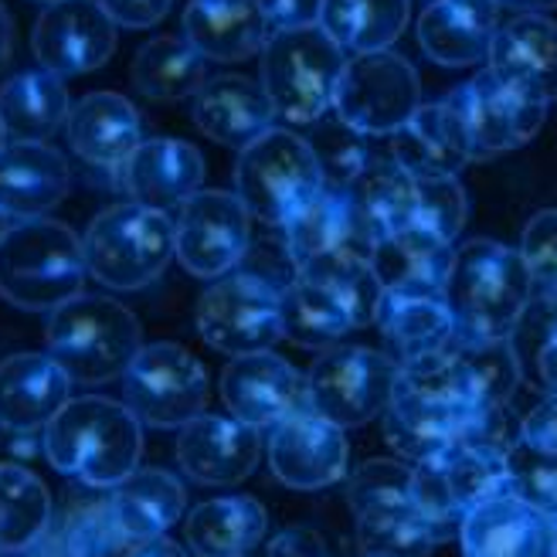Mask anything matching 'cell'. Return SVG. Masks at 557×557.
I'll return each instance as SVG.
<instances>
[{"mask_svg":"<svg viewBox=\"0 0 557 557\" xmlns=\"http://www.w3.org/2000/svg\"><path fill=\"white\" fill-rule=\"evenodd\" d=\"M41 453L48 466L62 476L113 490L144 459V422L106 395L72 398L41 432Z\"/></svg>","mask_w":557,"mask_h":557,"instance_id":"6da1fadb","label":"cell"},{"mask_svg":"<svg viewBox=\"0 0 557 557\" xmlns=\"http://www.w3.org/2000/svg\"><path fill=\"white\" fill-rule=\"evenodd\" d=\"M445 296L456 341H513L534 299V278L520 248L493 238H469L456 248Z\"/></svg>","mask_w":557,"mask_h":557,"instance_id":"7a4b0ae2","label":"cell"},{"mask_svg":"<svg viewBox=\"0 0 557 557\" xmlns=\"http://www.w3.org/2000/svg\"><path fill=\"white\" fill-rule=\"evenodd\" d=\"M89 278L82 235L54 218L14 221L0 238V299L24 313H51L82 296Z\"/></svg>","mask_w":557,"mask_h":557,"instance_id":"3957f363","label":"cell"},{"mask_svg":"<svg viewBox=\"0 0 557 557\" xmlns=\"http://www.w3.org/2000/svg\"><path fill=\"white\" fill-rule=\"evenodd\" d=\"M45 350L59 360L72 384L123 381L144 350V326L120 299L82 293L48 313Z\"/></svg>","mask_w":557,"mask_h":557,"instance_id":"277c9868","label":"cell"},{"mask_svg":"<svg viewBox=\"0 0 557 557\" xmlns=\"http://www.w3.org/2000/svg\"><path fill=\"white\" fill-rule=\"evenodd\" d=\"M469 411L449 350L425 357L398 374L392 405L381 414L384 442L411 466L432 462L459 438Z\"/></svg>","mask_w":557,"mask_h":557,"instance_id":"5b68a950","label":"cell"},{"mask_svg":"<svg viewBox=\"0 0 557 557\" xmlns=\"http://www.w3.org/2000/svg\"><path fill=\"white\" fill-rule=\"evenodd\" d=\"M82 248H86L89 275L106 289H147L177 259L174 218L136 201L109 205L89 221Z\"/></svg>","mask_w":557,"mask_h":557,"instance_id":"8992f818","label":"cell"},{"mask_svg":"<svg viewBox=\"0 0 557 557\" xmlns=\"http://www.w3.org/2000/svg\"><path fill=\"white\" fill-rule=\"evenodd\" d=\"M344 69L347 51L317 24L269 35L259 62V82L278 120L293 126H313L333 109Z\"/></svg>","mask_w":557,"mask_h":557,"instance_id":"52a82bcc","label":"cell"},{"mask_svg":"<svg viewBox=\"0 0 557 557\" xmlns=\"http://www.w3.org/2000/svg\"><path fill=\"white\" fill-rule=\"evenodd\" d=\"M326 187L310 139L272 126L235 163V194L256 221L283 228Z\"/></svg>","mask_w":557,"mask_h":557,"instance_id":"ba28073f","label":"cell"},{"mask_svg":"<svg viewBox=\"0 0 557 557\" xmlns=\"http://www.w3.org/2000/svg\"><path fill=\"white\" fill-rule=\"evenodd\" d=\"M201 341L228 357L262 354L283 341V289L256 272H228L198 299Z\"/></svg>","mask_w":557,"mask_h":557,"instance_id":"9c48e42d","label":"cell"},{"mask_svg":"<svg viewBox=\"0 0 557 557\" xmlns=\"http://www.w3.org/2000/svg\"><path fill=\"white\" fill-rule=\"evenodd\" d=\"M401 368L384 350L337 344L320 350L306 384H310V408L326 422L360 429L387 411Z\"/></svg>","mask_w":557,"mask_h":557,"instance_id":"30bf717a","label":"cell"},{"mask_svg":"<svg viewBox=\"0 0 557 557\" xmlns=\"http://www.w3.org/2000/svg\"><path fill=\"white\" fill-rule=\"evenodd\" d=\"M208 398L205 364L174 341L144 344L123 374V405L150 429H184L208 411Z\"/></svg>","mask_w":557,"mask_h":557,"instance_id":"8fae6325","label":"cell"},{"mask_svg":"<svg viewBox=\"0 0 557 557\" xmlns=\"http://www.w3.org/2000/svg\"><path fill=\"white\" fill-rule=\"evenodd\" d=\"M422 106V78L401 54L368 51L347 62L333 113L364 136H395Z\"/></svg>","mask_w":557,"mask_h":557,"instance_id":"7c38bea8","label":"cell"},{"mask_svg":"<svg viewBox=\"0 0 557 557\" xmlns=\"http://www.w3.org/2000/svg\"><path fill=\"white\" fill-rule=\"evenodd\" d=\"M445 102L456 109L466 126L472 160L527 147L547 120V99L517 82L499 78L493 69H483L462 82L459 89L445 96Z\"/></svg>","mask_w":557,"mask_h":557,"instance_id":"4fadbf2b","label":"cell"},{"mask_svg":"<svg viewBox=\"0 0 557 557\" xmlns=\"http://www.w3.org/2000/svg\"><path fill=\"white\" fill-rule=\"evenodd\" d=\"M177 262L194 278L228 275L242 265L252 245V214L235 190H198L177 208L174 218Z\"/></svg>","mask_w":557,"mask_h":557,"instance_id":"5bb4252c","label":"cell"},{"mask_svg":"<svg viewBox=\"0 0 557 557\" xmlns=\"http://www.w3.org/2000/svg\"><path fill=\"white\" fill-rule=\"evenodd\" d=\"M265 453L272 476L289 490L313 493L347 480V432L326 422L313 408L293 411L278 425H272Z\"/></svg>","mask_w":557,"mask_h":557,"instance_id":"9a60e30c","label":"cell"},{"mask_svg":"<svg viewBox=\"0 0 557 557\" xmlns=\"http://www.w3.org/2000/svg\"><path fill=\"white\" fill-rule=\"evenodd\" d=\"M384 354L398 368L445 354L456 341V323L445 286L435 283H395L384 286L377 320Z\"/></svg>","mask_w":557,"mask_h":557,"instance_id":"2e32d148","label":"cell"},{"mask_svg":"<svg viewBox=\"0 0 557 557\" xmlns=\"http://www.w3.org/2000/svg\"><path fill=\"white\" fill-rule=\"evenodd\" d=\"M38 69L62 78L102 69L116 51V24L96 0H59L48 4L32 32Z\"/></svg>","mask_w":557,"mask_h":557,"instance_id":"e0dca14e","label":"cell"},{"mask_svg":"<svg viewBox=\"0 0 557 557\" xmlns=\"http://www.w3.org/2000/svg\"><path fill=\"white\" fill-rule=\"evenodd\" d=\"M221 401L238 422L265 432L293 411L310 408V384L286 357L272 350L245 354L232 357L221 371Z\"/></svg>","mask_w":557,"mask_h":557,"instance_id":"ac0fdd59","label":"cell"},{"mask_svg":"<svg viewBox=\"0 0 557 557\" xmlns=\"http://www.w3.org/2000/svg\"><path fill=\"white\" fill-rule=\"evenodd\" d=\"M177 466L201 486H235L256 472L265 442L262 432L235 414H198L177 435Z\"/></svg>","mask_w":557,"mask_h":557,"instance_id":"d6986e66","label":"cell"},{"mask_svg":"<svg viewBox=\"0 0 557 557\" xmlns=\"http://www.w3.org/2000/svg\"><path fill=\"white\" fill-rule=\"evenodd\" d=\"M462 557H557V531L547 510L517 493L472 507L459 527Z\"/></svg>","mask_w":557,"mask_h":557,"instance_id":"ffe728a7","label":"cell"},{"mask_svg":"<svg viewBox=\"0 0 557 557\" xmlns=\"http://www.w3.org/2000/svg\"><path fill=\"white\" fill-rule=\"evenodd\" d=\"M72 401V377L48 350H24L0 360V429L14 435L45 432Z\"/></svg>","mask_w":557,"mask_h":557,"instance_id":"44dd1931","label":"cell"},{"mask_svg":"<svg viewBox=\"0 0 557 557\" xmlns=\"http://www.w3.org/2000/svg\"><path fill=\"white\" fill-rule=\"evenodd\" d=\"M123 187L129 201L157 211L181 208L190 194L205 184V157L201 150L177 136L144 139L123 166Z\"/></svg>","mask_w":557,"mask_h":557,"instance_id":"7402d4cb","label":"cell"},{"mask_svg":"<svg viewBox=\"0 0 557 557\" xmlns=\"http://www.w3.org/2000/svg\"><path fill=\"white\" fill-rule=\"evenodd\" d=\"M496 32V0H429L414 27L418 45L442 69H469L486 62Z\"/></svg>","mask_w":557,"mask_h":557,"instance_id":"603a6c76","label":"cell"},{"mask_svg":"<svg viewBox=\"0 0 557 557\" xmlns=\"http://www.w3.org/2000/svg\"><path fill=\"white\" fill-rule=\"evenodd\" d=\"M190 116L208 139L238 153L248 144H256L262 133H269L272 123L278 120L262 82L245 75L208 78L205 89L190 99Z\"/></svg>","mask_w":557,"mask_h":557,"instance_id":"cb8c5ba5","label":"cell"},{"mask_svg":"<svg viewBox=\"0 0 557 557\" xmlns=\"http://www.w3.org/2000/svg\"><path fill=\"white\" fill-rule=\"evenodd\" d=\"M65 133L72 153L99 171H123L133 150L144 144L136 106L120 92H89L72 102Z\"/></svg>","mask_w":557,"mask_h":557,"instance_id":"d4e9b609","label":"cell"},{"mask_svg":"<svg viewBox=\"0 0 557 557\" xmlns=\"http://www.w3.org/2000/svg\"><path fill=\"white\" fill-rule=\"evenodd\" d=\"M72 171L62 150L51 144H11L0 150V208L14 221L48 218L69 198Z\"/></svg>","mask_w":557,"mask_h":557,"instance_id":"484cf974","label":"cell"},{"mask_svg":"<svg viewBox=\"0 0 557 557\" xmlns=\"http://www.w3.org/2000/svg\"><path fill=\"white\" fill-rule=\"evenodd\" d=\"M392 160L411 177H459L472 160V144L449 102H422L392 136Z\"/></svg>","mask_w":557,"mask_h":557,"instance_id":"4316f807","label":"cell"},{"mask_svg":"<svg viewBox=\"0 0 557 557\" xmlns=\"http://www.w3.org/2000/svg\"><path fill=\"white\" fill-rule=\"evenodd\" d=\"M181 35L208 62H245L262 54L269 24L259 0H187L181 14Z\"/></svg>","mask_w":557,"mask_h":557,"instance_id":"83f0119b","label":"cell"},{"mask_svg":"<svg viewBox=\"0 0 557 557\" xmlns=\"http://www.w3.org/2000/svg\"><path fill=\"white\" fill-rule=\"evenodd\" d=\"M486 62L499 78L557 99V24L547 14H513L499 24Z\"/></svg>","mask_w":557,"mask_h":557,"instance_id":"f1b7e54d","label":"cell"},{"mask_svg":"<svg viewBox=\"0 0 557 557\" xmlns=\"http://www.w3.org/2000/svg\"><path fill=\"white\" fill-rule=\"evenodd\" d=\"M106 504L126 537L147 544L166 537V531L181 523L187 510V490L166 469H136L123 483L106 490Z\"/></svg>","mask_w":557,"mask_h":557,"instance_id":"f546056e","label":"cell"},{"mask_svg":"<svg viewBox=\"0 0 557 557\" xmlns=\"http://www.w3.org/2000/svg\"><path fill=\"white\" fill-rule=\"evenodd\" d=\"M278 232H283L293 272L310 259L333 252V248H344V245H354L368 256L374 248L354 211V201L347 198V190H337V187H323L317 198L299 214H293Z\"/></svg>","mask_w":557,"mask_h":557,"instance_id":"4dcf8cb0","label":"cell"},{"mask_svg":"<svg viewBox=\"0 0 557 557\" xmlns=\"http://www.w3.org/2000/svg\"><path fill=\"white\" fill-rule=\"evenodd\" d=\"M69 113L65 78L48 69L17 72L0 86V123L17 144H48L69 123Z\"/></svg>","mask_w":557,"mask_h":557,"instance_id":"1f68e13d","label":"cell"},{"mask_svg":"<svg viewBox=\"0 0 557 557\" xmlns=\"http://www.w3.org/2000/svg\"><path fill=\"white\" fill-rule=\"evenodd\" d=\"M265 531L269 513L256 496H214L184 520V541L198 557H245Z\"/></svg>","mask_w":557,"mask_h":557,"instance_id":"d6a6232c","label":"cell"},{"mask_svg":"<svg viewBox=\"0 0 557 557\" xmlns=\"http://www.w3.org/2000/svg\"><path fill=\"white\" fill-rule=\"evenodd\" d=\"M347 198L354 201V211L364 225L371 245L381 238H395L414 225L418 214V177L387 157H374V163L360 174L350 187Z\"/></svg>","mask_w":557,"mask_h":557,"instance_id":"836d02e7","label":"cell"},{"mask_svg":"<svg viewBox=\"0 0 557 557\" xmlns=\"http://www.w3.org/2000/svg\"><path fill=\"white\" fill-rule=\"evenodd\" d=\"M51 493L38 472L0 462V557L32 554L51 531Z\"/></svg>","mask_w":557,"mask_h":557,"instance_id":"e575fe53","label":"cell"},{"mask_svg":"<svg viewBox=\"0 0 557 557\" xmlns=\"http://www.w3.org/2000/svg\"><path fill=\"white\" fill-rule=\"evenodd\" d=\"M129 78L153 102L194 99L208 82V59L184 35H160L136 51Z\"/></svg>","mask_w":557,"mask_h":557,"instance_id":"d590c367","label":"cell"},{"mask_svg":"<svg viewBox=\"0 0 557 557\" xmlns=\"http://www.w3.org/2000/svg\"><path fill=\"white\" fill-rule=\"evenodd\" d=\"M429 466L438 472V480L449 490L453 504L459 507L462 517L499 493H513L510 449H499V445L453 442L449 449L438 453Z\"/></svg>","mask_w":557,"mask_h":557,"instance_id":"8d00e7d4","label":"cell"},{"mask_svg":"<svg viewBox=\"0 0 557 557\" xmlns=\"http://www.w3.org/2000/svg\"><path fill=\"white\" fill-rule=\"evenodd\" d=\"M453 368L462 398L472 408H507L520 387V357L513 341H453Z\"/></svg>","mask_w":557,"mask_h":557,"instance_id":"74e56055","label":"cell"},{"mask_svg":"<svg viewBox=\"0 0 557 557\" xmlns=\"http://www.w3.org/2000/svg\"><path fill=\"white\" fill-rule=\"evenodd\" d=\"M296 275L310 278V283L323 286L330 296H337L357 330H364L377 320L384 283H381L371 256L360 252V248H354V245L333 248V252H323L306 265H299Z\"/></svg>","mask_w":557,"mask_h":557,"instance_id":"f35d334b","label":"cell"},{"mask_svg":"<svg viewBox=\"0 0 557 557\" xmlns=\"http://www.w3.org/2000/svg\"><path fill=\"white\" fill-rule=\"evenodd\" d=\"M320 27L350 54L387 51L408 27V0H323Z\"/></svg>","mask_w":557,"mask_h":557,"instance_id":"ab89813d","label":"cell"},{"mask_svg":"<svg viewBox=\"0 0 557 557\" xmlns=\"http://www.w3.org/2000/svg\"><path fill=\"white\" fill-rule=\"evenodd\" d=\"M354 326L350 313L337 296H330L323 286L310 278L293 275L283 286V337L306 350L337 347Z\"/></svg>","mask_w":557,"mask_h":557,"instance_id":"60d3db41","label":"cell"},{"mask_svg":"<svg viewBox=\"0 0 557 557\" xmlns=\"http://www.w3.org/2000/svg\"><path fill=\"white\" fill-rule=\"evenodd\" d=\"M456 245H442L425 232H401L395 238H381L371 248V262L384 286L395 283H435L445 286L453 272Z\"/></svg>","mask_w":557,"mask_h":557,"instance_id":"b9f144b4","label":"cell"},{"mask_svg":"<svg viewBox=\"0 0 557 557\" xmlns=\"http://www.w3.org/2000/svg\"><path fill=\"white\" fill-rule=\"evenodd\" d=\"M438 537L414 504L357 517V547L364 557H429Z\"/></svg>","mask_w":557,"mask_h":557,"instance_id":"7bdbcfd3","label":"cell"},{"mask_svg":"<svg viewBox=\"0 0 557 557\" xmlns=\"http://www.w3.org/2000/svg\"><path fill=\"white\" fill-rule=\"evenodd\" d=\"M306 139H310V147L320 160L326 187H337V190H347L377 157L371 147L374 136H364L360 129H354L337 113L320 116L310 126V136Z\"/></svg>","mask_w":557,"mask_h":557,"instance_id":"ee69618b","label":"cell"},{"mask_svg":"<svg viewBox=\"0 0 557 557\" xmlns=\"http://www.w3.org/2000/svg\"><path fill=\"white\" fill-rule=\"evenodd\" d=\"M414 466L405 459H371L347 476V507L354 517L414 504Z\"/></svg>","mask_w":557,"mask_h":557,"instance_id":"f6af8a7d","label":"cell"},{"mask_svg":"<svg viewBox=\"0 0 557 557\" xmlns=\"http://www.w3.org/2000/svg\"><path fill=\"white\" fill-rule=\"evenodd\" d=\"M59 537L65 557H136L139 547H144L120 531V523L109 513L106 496L69 513Z\"/></svg>","mask_w":557,"mask_h":557,"instance_id":"bcb514c9","label":"cell"},{"mask_svg":"<svg viewBox=\"0 0 557 557\" xmlns=\"http://www.w3.org/2000/svg\"><path fill=\"white\" fill-rule=\"evenodd\" d=\"M469 214L459 177H418V214L414 232H425L442 245H456Z\"/></svg>","mask_w":557,"mask_h":557,"instance_id":"7dc6e473","label":"cell"},{"mask_svg":"<svg viewBox=\"0 0 557 557\" xmlns=\"http://www.w3.org/2000/svg\"><path fill=\"white\" fill-rule=\"evenodd\" d=\"M520 256L527 262V272L534 278V293L557 299V208L537 211L523 225L520 235Z\"/></svg>","mask_w":557,"mask_h":557,"instance_id":"c3c4849f","label":"cell"},{"mask_svg":"<svg viewBox=\"0 0 557 557\" xmlns=\"http://www.w3.org/2000/svg\"><path fill=\"white\" fill-rule=\"evenodd\" d=\"M510 476L513 493L531 499L534 507L547 510L550 499L557 496V456H544L520 438L510 445Z\"/></svg>","mask_w":557,"mask_h":557,"instance_id":"681fc988","label":"cell"},{"mask_svg":"<svg viewBox=\"0 0 557 557\" xmlns=\"http://www.w3.org/2000/svg\"><path fill=\"white\" fill-rule=\"evenodd\" d=\"M262 17L269 24V35L299 32V27H317L323 0H259Z\"/></svg>","mask_w":557,"mask_h":557,"instance_id":"f907efd6","label":"cell"},{"mask_svg":"<svg viewBox=\"0 0 557 557\" xmlns=\"http://www.w3.org/2000/svg\"><path fill=\"white\" fill-rule=\"evenodd\" d=\"M520 442L544 456H557V395H547L523 414Z\"/></svg>","mask_w":557,"mask_h":557,"instance_id":"816d5d0a","label":"cell"},{"mask_svg":"<svg viewBox=\"0 0 557 557\" xmlns=\"http://www.w3.org/2000/svg\"><path fill=\"white\" fill-rule=\"evenodd\" d=\"M96 4L109 14V21L116 27L144 32V27H153L171 14L174 0H96Z\"/></svg>","mask_w":557,"mask_h":557,"instance_id":"f5cc1de1","label":"cell"},{"mask_svg":"<svg viewBox=\"0 0 557 557\" xmlns=\"http://www.w3.org/2000/svg\"><path fill=\"white\" fill-rule=\"evenodd\" d=\"M269 557H323V541L310 531H286L272 541Z\"/></svg>","mask_w":557,"mask_h":557,"instance_id":"db71d44e","label":"cell"},{"mask_svg":"<svg viewBox=\"0 0 557 557\" xmlns=\"http://www.w3.org/2000/svg\"><path fill=\"white\" fill-rule=\"evenodd\" d=\"M537 374L547 392L557 395V313L550 317L544 337H541V347H537Z\"/></svg>","mask_w":557,"mask_h":557,"instance_id":"11a10c76","label":"cell"},{"mask_svg":"<svg viewBox=\"0 0 557 557\" xmlns=\"http://www.w3.org/2000/svg\"><path fill=\"white\" fill-rule=\"evenodd\" d=\"M11 51H14V17L0 4V69L11 62Z\"/></svg>","mask_w":557,"mask_h":557,"instance_id":"9f6ffc18","label":"cell"},{"mask_svg":"<svg viewBox=\"0 0 557 557\" xmlns=\"http://www.w3.org/2000/svg\"><path fill=\"white\" fill-rule=\"evenodd\" d=\"M136 557H187V550L181 544H174L171 537H157V541H147L139 547Z\"/></svg>","mask_w":557,"mask_h":557,"instance_id":"6f0895ef","label":"cell"},{"mask_svg":"<svg viewBox=\"0 0 557 557\" xmlns=\"http://www.w3.org/2000/svg\"><path fill=\"white\" fill-rule=\"evenodd\" d=\"M499 8H510L517 14H544L550 8H557V0H496Z\"/></svg>","mask_w":557,"mask_h":557,"instance_id":"680465c9","label":"cell"},{"mask_svg":"<svg viewBox=\"0 0 557 557\" xmlns=\"http://www.w3.org/2000/svg\"><path fill=\"white\" fill-rule=\"evenodd\" d=\"M11 225H14V218H11L4 208H0V238H4V235L11 232Z\"/></svg>","mask_w":557,"mask_h":557,"instance_id":"91938a15","label":"cell"},{"mask_svg":"<svg viewBox=\"0 0 557 557\" xmlns=\"http://www.w3.org/2000/svg\"><path fill=\"white\" fill-rule=\"evenodd\" d=\"M547 513H550V520H554V531H557V496L550 499V507H547Z\"/></svg>","mask_w":557,"mask_h":557,"instance_id":"94428289","label":"cell"},{"mask_svg":"<svg viewBox=\"0 0 557 557\" xmlns=\"http://www.w3.org/2000/svg\"><path fill=\"white\" fill-rule=\"evenodd\" d=\"M11 144V136H8V129H4V123H0V150H4Z\"/></svg>","mask_w":557,"mask_h":557,"instance_id":"6125c7cd","label":"cell"},{"mask_svg":"<svg viewBox=\"0 0 557 557\" xmlns=\"http://www.w3.org/2000/svg\"><path fill=\"white\" fill-rule=\"evenodd\" d=\"M38 4H45V8H48V4H59V0H38Z\"/></svg>","mask_w":557,"mask_h":557,"instance_id":"be15d7a7","label":"cell"},{"mask_svg":"<svg viewBox=\"0 0 557 557\" xmlns=\"http://www.w3.org/2000/svg\"><path fill=\"white\" fill-rule=\"evenodd\" d=\"M245 557H248V554H245Z\"/></svg>","mask_w":557,"mask_h":557,"instance_id":"e7e4bbea","label":"cell"}]
</instances>
